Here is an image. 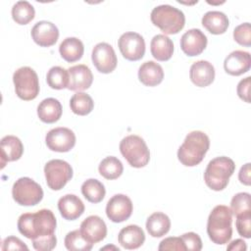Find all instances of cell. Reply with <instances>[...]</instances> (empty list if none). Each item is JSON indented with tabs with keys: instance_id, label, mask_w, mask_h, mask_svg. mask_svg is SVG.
<instances>
[{
	"instance_id": "obj_8",
	"label": "cell",
	"mask_w": 251,
	"mask_h": 251,
	"mask_svg": "<svg viewBox=\"0 0 251 251\" xmlns=\"http://www.w3.org/2000/svg\"><path fill=\"white\" fill-rule=\"evenodd\" d=\"M13 199L22 206H34L43 198L41 186L30 177H20L12 188Z\"/></svg>"
},
{
	"instance_id": "obj_35",
	"label": "cell",
	"mask_w": 251,
	"mask_h": 251,
	"mask_svg": "<svg viewBox=\"0 0 251 251\" xmlns=\"http://www.w3.org/2000/svg\"><path fill=\"white\" fill-rule=\"evenodd\" d=\"M230 211L235 217L247 211H251L250 208V194L247 192H239L235 194L230 201Z\"/></svg>"
},
{
	"instance_id": "obj_5",
	"label": "cell",
	"mask_w": 251,
	"mask_h": 251,
	"mask_svg": "<svg viewBox=\"0 0 251 251\" xmlns=\"http://www.w3.org/2000/svg\"><path fill=\"white\" fill-rule=\"evenodd\" d=\"M151 22L165 34H176L185 25V16L179 9L164 4L155 7L150 15Z\"/></svg>"
},
{
	"instance_id": "obj_30",
	"label": "cell",
	"mask_w": 251,
	"mask_h": 251,
	"mask_svg": "<svg viewBox=\"0 0 251 251\" xmlns=\"http://www.w3.org/2000/svg\"><path fill=\"white\" fill-rule=\"evenodd\" d=\"M98 171L99 174L106 179H116L122 176L124 166L117 157L109 156L101 161Z\"/></svg>"
},
{
	"instance_id": "obj_43",
	"label": "cell",
	"mask_w": 251,
	"mask_h": 251,
	"mask_svg": "<svg viewBox=\"0 0 251 251\" xmlns=\"http://www.w3.org/2000/svg\"><path fill=\"white\" fill-rule=\"evenodd\" d=\"M250 163H246L244 166L241 167L239 174H238V179L239 181L244 185H250L251 178H250Z\"/></svg>"
},
{
	"instance_id": "obj_17",
	"label": "cell",
	"mask_w": 251,
	"mask_h": 251,
	"mask_svg": "<svg viewBox=\"0 0 251 251\" xmlns=\"http://www.w3.org/2000/svg\"><path fill=\"white\" fill-rule=\"evenodd\" d=\"M69 85L68 89L72 91H82L90 87L93 81V75L86 65H75L68 69Z\"/></svg>"
},
{
	"instance_id": "obj_19",
	"label": "cell",
	"mask_w": 251,
	"mask_h": 251,
	"mask_svg": "<svg viewBox=\"0 0 251 251\" xmlns=\"http://www.w3.org/2000/svg\"><path fill=\"white\" fill-rule=\"evenodd\" d=\"M189 77L191 81L199 87L210 85L215 79L214 66L205 60L194 62L189 71Z\"/></svg>"
},
{
	"instance_id": "obj_21",
	"label": "cell",
	"mask_w": 251,
	"mask_h": 251,
	"mask_svg": "<svg viewBox=\"0 0 251 251\" xmlns=\"http://www.w3.org/2000/svg\"><path fill=\"white\" fill-rule=\"evenodd\" d=\"M24 153V145L19 137L6 135L0 141V156L2 168L7 162L19 160Z\"/></svg>"
},
{
	"instance_id": "obj_6",
	"label": "cell",
	"mask_w": 251,
	"mask_h": 251,
	"mask_svg": "<svg viewBox=\"0 0 251 251\" xmlns=\"http://www.w3.org/2000/svg\"><path fill=\"white\" fill-rule=\"evenodd\" d=\"M120 151L127 163L133 168L145 167L150 160V151L144 139L130 134L120 142Z\"/></svg>"
},
{
	"instance_id": "obj_28",
	"label": "cell",
	"mask_w": 251,
	"mask_h": 251,
	"mask_svg": "<svg viewBox=\"0 0 251 251\" xmlns=\"http://www.w3.org/2000/svg\"><path fill=\"white\" fill-rule=\"evenodd\" d=\"M171 228L170 218L162 213L155 212L150 215L146 221V229L153 237H162L169 232Z\"/></svg>"
},
{
	"instance_id": "obj_10",
	"label": "cell",
	"mask_w": 251,
	"mask_h": 251,
	"mask_svg": "<svg viewBox=\"0 0 251 251\" xmlns=\"http://www.w3.org/2000/svg\"><path fill=\"white\" fill-rule=\"evenodd\" d=\"M119 49L128 61H138L145 53V41L143 37L136 32L128 31L123 33L118 41Z\"/></svg>"
},
{
	"instance_id": "obj_32",
	"label": "cell",
	"mask_w": 251,
	"mask_h": 251,
	"mask_svg": "<svg viewBox=\"0 0 251 251\" xmlns=\"http://www.w3.org/2000/svg\"><path fill=\"white\" fill-rule=\"evenodd\" d=\"M33 6L27 1H18L12 8V18L19 25H26L34 18Z\"/></svg>"
},
{
	"instance_id": "obj_7",
	"label": "cell",
	"mask_w": 251,
	"mask_h": 251,
	"mask_svg": "<svg viewBox=\"0 0 251 251\" xmlns=\"http://www.w3.org/2000/svg\"><path fill=\"white\" fill-rule=\"evenodd\" d=\"M13 82L19 98L29 101L37 97L39 93L38 76L30 67L19 68L13 75Z\"/></svg>"
},
{
	"instance_id": "obj_3",
	"label": "cell",
	"mask_w": 251,
	"mask_h": 251,
	"mask_svg": "<svg viewBox=\"0 0 251 251\" xmlns=\"http://www.w3.org/2000/svg\"><path fill=\"white\" fill-rule=\"evenodd\" d=\"M232 213L227 206L218 205L211 211L207 222V233L215 244L228 243L232 236Z\"/></svg>"
},
{
	"instance_id": "obj_20",
	"label": "cell",
	"mask_w": 251,
	"mask_h": 251,
	"mask_svg": "<svg viewBox=\"0 0 251 251\" xmlns=\"http://www.w3.org/2000/svg\"><path fill=\"white\" fill-rule=\"evenodd\" d=\"M58 209L61 216L68 221L78 219L84 212V204L75 194H66L58 201Z\"/></svg>"
},
{
	"instance_id": "obj_24",
	"label": "cell",
	"mask_w": 251,
	"mask_h": 251,
	"mask_svg": "<svg viewBox=\"0 0 251 251\" xmlns=\"http://www.w3.org/2000/svg\"><path fill=\"white\" fill-rule=\"evenodd\" d=\"M62 105L55 98H46L42 100L37 107V115L41 122L53 124L60 120L62 116Z\"/></svg>"
},
{
	"instance_id": "obj_1",
	"label": "cell",
	"mask_w": 251,
	"mask_h": 251,
	"mask_svg": "<svg viewBox=\"0 0 251 251\" xmlns=\"http://www.w3.org/2000/svg\"><path fill=\"white\" fill-rule=\"evenodd\" d=\"M19 231L28 239L55 234L56 218L49 209H41L35 213H25L18 220Z\"/></svg>"
},
{
	"instance_id": "obj_44",
	"label": "cell",
	"mask_w": 251,
	"mask_h": 251,
	"mask_svg": "<svg viewBox=\"0 0 251 251\" xmlns=\"http://www.w3.org/2000/svg\"><path fill=\"white\" fill-rule=\"evenodd\" d=\"M226 249L227 250H233V251H236V250L245 251L247 249V245H246V242L243 239H235L227 245Z\"/></svg>"
},
{
	"instance_id": "obj_29",
	"label": "cell",
	"mask_w": 251,
	"mask_h": 251,
	"mask_svg": "<svg viewBox=\"0 0 251 251\" xmlns=\"http://www.w3.org/2000/svg\"><path fill=\"white\" fill-rule=\"evenodd\" d=\"M81 193L91 203L101 202L106 194L104 184L96 178H88L81 184Z\"/></svg>"
},
{
	"instance_id": "obj_4",
	"label": "cell",
	"mask_w": 251,
	"mask_h": 251,
	"mask_svg": "<svg viewBox=\"0 0 251 251\" xmlns=\"http://www.w3.org/2000/svg\"><path fill=\"white\" fill-rule=\"evenodd\" d=\"M235 170L234 162L226 156L216 157L211 160L204 172V180L206 185L215 190L225 189Z\"/></svg>"
},
{
	"instance_id": "obj_12",
	"label": "cell",
	"mask_w": 251,
	"mask_h": 251,
	"mask_svg": "<svg viewBox=\"0 0 251 251\" xmlns=\"http://www.w3.org/2000/svg\"><path fill=\"white\" fill-rule=\"evenodd\" d=\"M47 147L55 152H69L75 145V134L68 127H55L45 136Z\"/></svg>"
},
{
	"instance_id": "obj_22",
	"label": "cell",
	"mask_w": 251,
	"mask_h": 251,
	"mask_svg": "<svg viewBox=\"0 0 251 251\" xmlns=\"http://www.w3.org/2000/svg\"><path fill=\"white\" fill-rule=\"evenodd\" d=\"M118 240L126 249H137L144 243L145 234L140 226L136 225H128L120 230Z\"/></svg>"
},
{
	"instance_id": "obj_15",
	"label": "cell",
	"mask_w": 251,
	"mask_h": 251,
	"mask_svg": "<svg viewBox=\"0 0 251 251\" xmlns=\"http://www.w3.org/2000/svg\"><path fill=\"white\" fill-rule=\"evenodd\" d=\"M79 230L82 236L92 244L102 241L107 235V226L105 222L96 215L89 216L83 220L80 224Z\"/></svg>"
},
{
	"instance_id": "obj_2",
	"label": "cell",
	"mask_w": 251,
	"mask_h": 251,
	"mask_svg": "<svg viewBox=\"0 0 251 251\" xmlns=\"http://www.w3.org/2000/svg\"><path fill=\"white\" fill-rule=\"evenodd\" d=\"M210 147L208 135L200 130L189 132L177 150L179 162L186 167H194L202 162Z\"/></svg>"
},
{
	"instance_id": "obj_37",
	"label": "cell",
	"mask_w": 251,
	"mask_h": 251,
	"mask_svg": "<svg viewBox=\"0 0 251 251\" xmlns=\"http://www.w3.org/2000/svg\"><path fill=\"white\" fill-rule=\"evenodd\" d=\"M234 40L243 46L249 47L251 45V26L249 23H244L237 25L233 30Z\"/></svg>"
},
{
	"instance_id": "obj_34",
	"label": "cell",
	"mask_w": 251,
	"mask_h": 251,
	"mask_svg": "<svg viewBox=\"0 0 251 251\" xmlns=\"http://www.w3.org/2000/svg\"><path fill=\"white\" fill-rule=\"evenodd\" d=\"M64 243L70 251H89L93 246L92 243L88 242L82 236L79 229H75L67 233Z\"/></svg>"
},
{
	"instance_id": "obj_14",
	"label": "cell",
	"mask_w": 251,
	"mask_h": 251,
	"mask_svg": "<svg viewBox=\"0 0 251 251\" xmlns=\"http://www.w3.org/2000/svg\"><path fill=\"white\" fill-rule=\"evenodd\" d=\"M207 42V36L199 28H191L182 34L180 48L187 56H198L206 48Z\"/></svg>"
},
{
	"instance_id": "obj_40",
	"label": "cell",
	"mask_w": 251,
	"mask_h": 251,
	"mask_svg": "<svg viewBox=\"0 0 251 251\" xmlns=\"http://www.w3.org/2000/svg\"><path fill=\"white\" fill-rule=\"evenodd\" d=\"M158 250H177V251H184L185 246L181 239V237H167L163 239L158 247Z\"/></svg>"
},
{
	"instance_id": "obj_16",
	"label": "cell",
	"mask_w": 251,
	"mask_h": 251,
	"mask_svg": "<svg viewBox=\"0 0 251 251\" xmlns=\"http://www.w3.org/2000/svg\"><path fill=\"white\" fill-rule=\"evenodd\" d=\"M31 37L37 45L41 47H49L57 42L59 29L51 22L40 21L31 28Z\"/></svg>"
},
{
	"instance_id": "obj_33",
	"label": "cell",
	"mask_w": 251,
	"mask_h": 251,
	"mask_svg": "<svg viewBox=\"0 0 251 251\" xmlns=\"http://www.w3.org/2000/svg\"><path fill=\"white\" fill-rule=\"evenodd\" d=\"M46 81L48 85L53 89L68 88L69 85V72L62 67H52L46 75Z\"/></svg>"
},
{
	"instance_id": "obj_39",
	"label": "cell",
	"mask_w": 251,
	"mask_h": 251,
	"mask_svg": "<svg viewBox=\"0 0 251 251\" xmlns=\"http://www.w3.org/2000/svg\"><path fill=\"white\" fill-rule=\"evenodd\" d=\"M180 237L184 243L186 250L199 251L202 249V240L197 233L186 232V233H183Z\"/></svg>"
},
{
	"instance_id": "obj_11",
	"label": "cell",
	"mask_w": 251,
	"mask_h": 251,
	"mask_svg": "<svg viewBox=\"0 0 251 251\" xmlns=\"http://www.w3.org/2000/svg\"><path fill=\"white\" fill-rule=\"evenodd\" d=\"M91 59L97 71L102 74L112 73L116 69L118 63L114 48L106 42L97 43L93 47Z\"/></svg>"
},
{
	"instance_id": "obj_42",
	"label": "cell",
	"mask_w": 251,
	"mask_h": 251,
	"mask_svg": "<svg viewBox=\"0 0 251 251\" xmlns=\"http://www.w3.org/2000/svg\"><path fill=\"white\" fill-rule=\"evenodd\" d=\"M250 76H247L241 79L237 84V95L240 99H242L246 103H250L249 99V91H250Z\"/></svg>"
},
{
	"instance_id": "obj_13",
	"label": "cell",
	"mask_w": 251,
	"mask_h": 251,
	"mask_svg": "<svg viewBox=\"0 0 251 251\" xmlns=\"http://www.w3.org/2000/svg\"><path fill=\"white\" fill-rule=\"evenodd\" d=\"M132 202L125 194H116L109 199L106 205V215L114 223L126 221L132 213Z\"/></svg>"
},
{
	"instance_id": "obj_41",
	"label": "cell",
	"mask_w": 251,
	"mask_h": 251,
	"mask_svg": "<svg viewBox=\"0 0 251 251\" xmlns=\"http://www.w3.org/2000/svg\"><path fill=\"white\" fill-rule=\"evenodd\" d=\"M27 246L16 236H8L2 242V250H27Z\"/></svg>"
},
{
	"instance_id": "obj_38",
	"label": "cell",
	"mask_w": 251,
	"mask_h": 251,
	"mask_svg": "<svg viewBox=\"0 0 251 251\" xmlns=\"http://www.w3.org/2000/svg\"><path fill=\"white\" fill-rule=\"evenodd\" d=\"M56 244H57V238L55 234L32 239L33 248L39 251H50L56 247Z\"/></svg>"
},
{
	"instance_id": "obj_23",
	"label": "cell",
	"mask_w": 251,
	"mask_h": 251,
	"mask_svg": "<svg viewBox=\"0 0 251 251\" xmlns=\"http://www.w3.org/2000/svg\"><path fill=\"white\" fill-rule=\"evenodd\" d=\"M138 78L146 86H156L164 78L163 68L154 61H147L139 67Z\"/></svg>"
},
{
	"instance_id": "obj_27",
	"label": "cell",
	"mask_w": 251,
	"mask_h": 251,
	"mask_svg": "<svg viewBox=\"0 0 251 251\" xmlns=\"http://www.w3.org/2000/svg\"><path fill=\"white\" fill-rule=\"evenodd\" d=\"M59 52L61 54V57L69 62L73 63L75 61H78L84 52V46L81 40H79L76 37H67L65 38L60 46H59Z\"/></svg>"
},
{
	"instance_id": "obj_18",
	"label": "cell",
	"mask_w": 251,
	"mask_h": 251,
	"mask_svg": "<svg viewBox=\"0 0 251 251\" xmlns=\"http://www.w3.org/2000/svg\"><path fill=\"white\" fill-rule=\"evenodd\" d=\"M251 66L250 53L242 50L232 51L224 62L225 71L230 75H240L249 71Z\"/></svg>"
},
{
	"instance_id": "obj_25",
	"label": "cell",
	"mask_w": 251,
	"mask_h": 251,
	"mask_svg": "<svg viewBox=\"0 0 251 251\" xmlns=\"http://www.w3.org/2000/svg\"><path fill=\"white\" fill-rule=\"evenodd\" d=\"M152 56L158 61H168L174 53V43L170 37L165 34L155 35L150 43Z\"/></svg>"
},
{
	"instance_id": "obj_9",
	"label": "cell",
	"mask_w": 251,
	"mask_h": 251,
	"mask_svg": "<svg viewBox=\"0 0 251 251\" xmlns=\"http://www.w3.org/2000/svg\"><path fill=\"white\" fill-rule=\"evenodd\" d=\"M44 175L49 188L60 190L73 177V168L64 160L54 159L45 164Z\"/></svg>"
},
{
	"instance_id": "obj_36",
	"label": "cell",
	"mask_w": 251,
	"mask_h": 251,
	"mask_svg": "<svg viewBox=\"0 0 251 251\" xmlns=\"http://www.w3.org/2000/svg\"><path fill=\"white\" fill-rule=\"evenodd\" d=\"M237 232L244 238L251 237V211L236 216L235 222Z\"/></svg>"
},
{
	"instance_id": "obj_26",
	"label": "cell",
	"mask_w": 251,
	"mask_h": 251,
	"mask_svg": "<svg viewBox=\"0 0 251 251\" xmlns=\"http://www.w3.org/2000/svg\"><path fill=\"white\" fill-rule=\"evenodd\" d=\"M203 26L212 34H222L228 27V19L220 11H209L202 17Z\"/></svg>"
},
{
	"instance_id": "obj_31",
	"label": "cell",
	"mask_w": 251,
	"mask_h": 251,
	"mask_svg": "<svg viewBox=\"0 0 251 251\" xmlns=\"http://www.w3.org/2000/svg\"><path fill=\"white\" fill-rule=\"evenodd\" d=\"M70 107L75 115L86 116L93 110L94 102L88 94L84 92H76L70 100Z\"/></svg>"
}]
</instances>
